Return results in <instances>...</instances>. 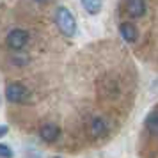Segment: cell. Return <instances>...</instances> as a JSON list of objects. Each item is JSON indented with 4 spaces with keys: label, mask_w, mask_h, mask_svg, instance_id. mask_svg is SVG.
Returning a JSON list of instances; mask_svg holds the SVG:
<instances>
[{
    "label": "cell",
    "mask_w": 158,
    "mask_h": 158,
    "mask_svg": "<svg viewBox=\"0 0 158 158\" xmlns=\"http://www.w3.org/2000/svg\"><path fill=\"white\" fill-rule=\"evenodd\" d=\"M55 23H57L59 30L66 37H73L77 34V20H75L73 13L68 7H57V11H55Z\"/></svg>",
    "instance_id": "6da1fadb"
},
{
    "label": "cell",
    "mask_w": 158,
    "mask_h": 158,
    "mask_svg": "<svg viewBox=\"0 0 158 158\" xmlns=\"http://www.w3.org/2000/svg\"><path fill=\"white\" fill-rule=\"evenodd\" d=\"M6 98L11 103H23V101H27V98H29V91L20 82H13V84H9L6 87Z\"/></svg>",
    "instance_id": "7a4b0ae2"
},
{
    "label": "cell",
    "mask_w": 158,
    "mask_h": 158,
    "mask_svg": "<svg viewBox=\"0 0 158 158\" xmlns=\"http://www.w3.org/2000/svg\"><path fill=\"white\" fill-rule=\"evenodd\" d=\"M7 46L9 48H13V50H22L23 46L27 44V41H29V36H27V32L22 29H15L11 30L7 34Z\"/></svg>",
    "instance_id": "3957f363"
},
{
    "label": "cell",
    "mask_w": 158,
    "mask_h": 158,
    "mask_svg": "<svg viewBox=\"0 0 158 158\" xmlns=\"http://www.w3.org/2000/svg\"><path fill=\"white\" fill-rule=\"evenodd\" d=\"M39 135H41V139H43L44 142H55V140L59 139V135H60V128H59L57 124L48 123V124L41 126Z\"/></svg>",
    "instance_id": "277c9868"
},
{
    "label": "cell",
    "mask_w": 158,
    "mask_h": 158,
    "mask_svg": "<svg viewBox=\"0 0 158 158\" xmlns=\"http://www.w3.org/2000/svg\"><path fill=\"white\" fill-rule=\"evenodd\" d=\"M126 11L131 18H140L146 13V2L144 0H126Z\"/></svg>",
    "instance_id": "5b68a950"
},
{
    "label": "cell",
    "mask_w": 158,
    "mask_h": 158,
    "mask_svg": "<svg viewBox=\"0 0 158 158\" xmlns=\"http://www.w3.org/2000/svg\"><path fill=\"white\" fill-rule=\"evenodd\" d=\"M119 32H121V37L126 43H135L137 36H139L135 25H133V23H126V22L119 25Z\"/></svg>",
    "instance_id": "8992f818"
},
{
    "label": "cell",
    "mask_w": 158,
    "mask_h": 158,
    "mask_svg": "<svg viewBox=\"0 0 158 158\" xmlns=\"http://www.w3.org/2000/svg\"><path fill=\"white\" fill-rule=\"evenodd\" d=\"M146 126H148V130H149L151 133L158 135V107L153 108L149 114H148V117H146Z\"/></svg>",
    "instance_id": "52a82bcc"
},
{
    "label": "cell",
    "mask_w": 158,
    "mask_h": 158,
    "mask_svg": "<svg viewBox=\"0 0 158 158\" xmlns=\"http://www.w3.org/2000/svg\"><path fill=\"white\" fill-rule=\"evenodd\" d=\"M82 4L89 15H98L101 11V0H82Z\"/></svg>",
    "instance_id": "ba28073f"
},
{
    "label": "cell",
    "mask_w": 158,
    "mask_h": 158,
    "mask_svg": "<svg viewBox=\"0 0 158 158\" xmlns=\"http://www.w3.org/2000/svg\"><path fill=\"white\" fill-rule=\"evenodd\" d=\"M91 131H93L94 137L103 135V133L107 131V124H105V121L100 119V117H96V119L93 121V124H91Z\"/></svg>",
    "instance_id": "9c48e42d"
},
{
    "label": "cell",
    "mask_w": 158,
    "mask_h": 158,
    "mask_svg": "<svg viewBox=\"0 0 158 158\" xmlns=\"http://www.w3.org/2000/svg\"><path fill=\"white\" fill-rule=\"evenodd\" d=\"M0 158H13V151H11L9 146L0 144Z\"/></svg>",
    "instance_id": "30bf717a"
},
{
    "label": "cell",
    "mask_w": 158,
    "mask_h": 158,
    "mask_svg": "<svg viewBox=\"0 0 158 158\" xmlns=\"http://www.w3.org/2000/svg\"><path fill=\"white\" fill-rule=\"evenodd\" d=\"M6 133H7V126L6 124H0V137H4Z\"/></svg>",
    "instance_id": "8fae6325"
},
{
    "label": "cell",
    "mask_w": 158,
    "mask_h": 158,
    "mask_svg": "<svg viewBox=\"0 0 158 158\" xmlns=\"http://www.w3.org/2000/svg\"><path fill=\"white\" fill-rule=\"evenodd\" d=\"M36 2H44V0H36Z\"/></svg>",
    "instance_id": "7c38bea8"
},
{
    "label": "cell",
    "mask_w": 158,
    "mask_h": 158,
    "mask_svg": "<svg viewBox=\"0 0 158 158\" xmlns=\"http://www.w3.org/2000/svg\"><path fill=\"white\" fill-rule=\"evenodd\" d=\"M53 158H60V156H53Z\"/></svg>",
    "instance_id": "4fadbf2b"
}]
</instances>
